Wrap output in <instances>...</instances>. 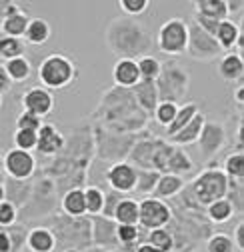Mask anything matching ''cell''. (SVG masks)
<instances>
[{"label": "cell", "mask_w": 244, "mask_h": 252, "mask_svg": "<svg viewBox=\"0 0 244 252\" xmlns=\"http://www.w3.org/2000/svg\"><path fill=\"white\" fill-rule=\"evenodd\" d=\"M232 96H234V100H236V104H238V106H242V104H244V84H242V82H238V84H236V90H234Z\"/></svg>", "instance_id": "cell-49"}, {"label": "cell", "mask_w": 244, "mask_h": 252, "mask_svg": "<svg viewBox=\"0 0 244 252\" xmlns=\"http://www.w3.org/2000/svg\"><path fill=\"white\" fill-rule=\"evenodd\" d=\"M22 110L36 114L38 118H46L54 110V94L46 90L44 86H30L20 98Z\"/></svg>", "instance_id": "cell-12"}, {"label": "cell", "mask_w": 244, "mask_h": 252, "mask_svg": "<svg viewBox=\"0 0 244 252\" xmlns=\"http://www.w3.org/2000/svg\"><path fill=\"white\" fill-rule=\"evenodd\" d=\"M102 190H104V208H102V214H100V216H104V218H110V220H112L114 210H116V204H118L122 198H124V194L110 190L108 186H106V188H102Z\"/></svg>", "instance_id": "cell-44"}, {"label": "cell", "mask_w": 244, "mask_h": 252, "mask_svg": "<svg viewBox=\"0 0 244 252\" xmlns=\"http://www.w3.org/2000/svg\"><path fill=\"white\" fill-rule=\"evenodd\" d=\"M26 52V42L22 38H12V36H4L0 34V58L4 62L16 56H24Z\"/></svg>", "instance_id": "cell-35"}, {"label": "cell", "mask_w": 244, "mask_h": 252, "mask_svg": "<svg viewBox=\"0 0 244 252\" xmlns=\"http://www.w3.org/2000/svg\"><path fill=\"white\" fill-rule=\"evenodd\" d=\"M204 214L210 222L214 224H226L228 220L234 216V206L228 198H220V200H214L212 204H208L204 208Z\"/></svg>", "instance_id": "cell-31"}, {"label": "cell", "mask_w": 244, "mask_h": 252, "mask_svg": "<svg viewBox=\"0 0 244 252\" xmlns=\"http://www.w3.org/2000/svg\"><path fill=\"white\" fill-rule=\"evenodd\" d=\"M2 156H4V154L0 152V182H4V176H6V174H4V164H2Z\"/></svg>", "instance_id": "cell-52"}, {"label": "cell", "mask_w": 244, "mask_h": 252, "mask_svg": "<svg viewBox=\"0 0 244 252\" xmlns=\"http://www.w3.org/2000/svg\"><path fill=\"white\" fill-rule=\"evenodd\" d=\"M26 248L30 252H56V238L48 226H34L26 232Z\"/></svg>", "instance_id": "cell-19"}, {"label": "cell", "mask_w": 244, "mask_h": 252, "mask_svg": "<svg viewBox=\"0 0 244 252\" xmlns=\"http://www.w3.org/2000/svg\"><path fill=\"white\" fill-rule=\"evenodd\" d=\"M188 24V44H186V52L190 56V60L194 62H212V60H218L224 52L218 46L216 38L204 32L202 28H198L192 20H186Z\"/></svg>", "instance_id": "cell-7"}, {"label": "cell", "mask_w": 244, "mask_h": 252, "mask_svg": "<svg viewBox=\"0 0 244 252\" xmlns=\"http://www.w3.org/2000/svg\"><path fill=\"white\" fill-rule=\"evenodd\" d=\"M242 34V26L240 22H234L230 18L226 20H220L218 22V28H216V32H214V38L218 42V46L222 48V52H232L236 48V42Z\"/></svg>", "instance_id": "cell-21"}, {"label": "cell", "mask_w": 244, "mask_h": 252, "mask_svg": "<svg viewBox=\"0 0 244 252\" xmlns=\"http://www.w3.org/2000/svg\"><path fill=\"white\" fill-rule=\"evenodd\" d=\"M222 172L228 180H242L244 178V152H232L224 158Z\"/></svg>", "instance_id": "cell-36"}, {"label": "cell", "mask_w": 244, "mask_h": 252, "mask_svg": "<svg viewBox=\"0 0 244 252\" xmlns=\"http://www.w3.org/2000/svg\"><path fill=\"white\" fill-rule=\"evenodd\" d=\"M118 8L122 10V16L136 18L150 8V0H118Z\"/></svg>", "instance_id": "cell-40"}, {"label": "cell", "mask_w": 244, "mask_h": 252, "mask_svg": "<svg viewBox=\"0 0 244 252\" xmlns=\"http://www.w3.org/2000/svg\"><path fill=\"white\" fill-rule=\"evenodd\" d=\"M144 242H148L150 246L158 248L160 252H172L174 250V234L170 232V228L148 230V234L144 236Z\"/></svg>", "instance_id": "cell-33"}, {"label": "cell", "mask_w": 244, "mask_h": 252, "mask_svg": "<svg viewBox=\"0 0 244 252\" xmlns=\"http://www.w3.org/2000/svg\"><path fill=\"white\" fill-rule=\"evenodd\" d=\"M112 220L116 224H138V200L124 196L116 204Z\"/></svg>", "instance_id": "cell-30"}, {"label": "cell", "mask_w": 244, "mask_h": 252, "mask_svg": "<svg viewBox=\"0 0 244 252\" xmlns=\"http://www.w3.org/2000/svg\"><path fill=\"white\" fill-rule=\"evenodd\" d=\"M28 14L18 2H10L6 8L4 18L0 20V34L12 36V38H22L24 30L28 26Z\"/></svg>", "instance_id": "cell-15"}, {"label": "cell", "mask_w": 244, "mask_h": 252, "mask_svg": "<svg viewBox=\"0 0 244 252\" xmlns=\"http://www.w3.org/2000/svg\"><path fill=\"white\" fill-rule=\"evenodd\" d=\"M134 252H160V250H158V248H154V246H150L148 242H144V240H142V242L136 246V250H134Z\"/></svg>", "instance_id": "cell-50"}, {"label": "cell", "mask_w": 244, "mask_h": 252, "mask_svg": "<svg viewBox=\"0 0 244 252\" xmlns=\"http://www.w3.org/2000/svg\"><path fill=\"white\" fill-rule=\"evenodd\" d=\"M62 252H80V250H76V248H66V250H62Z\"/></svg>", "instance_id": "cell-54"}, {"label": "cell", "mask_w": 244, "mask_h": 252, "mask_svg": "<svg viewBox=\"0 0 244 252\" xmlns=\"http://www.w3.org/2000/svg\"><path fill=\"white\" fill-rule=\"evenodd\" d=\"M176 112H178V104H174V102H166V100H160V102L156 104L154 112H152V118H154V122H158L160 126H164V128H166V126L174 120Z\"/></svg>", "instance_id": "cell-39"}, {"label": "cell", "mask_w": 244, "mask_h": 252, "mask_svg": "<svg viewBox=\"0 0 244 252\" xmlns=\"http://www.w3.org/2000/svg\"><path fill=\"white\" fill-rule=\"evenodd\" d=\"M158 100L178 104L188 94L190 88V72L178 60H168L162 64L158 78L154 80Z\"/></svg>", "instance_id": "cell-4"}, {"label": "cell", "mask_w": 244, "mask_h": 252, "mask_svg": "<svg viewBox=\"0 0 244 252\" xmlns=\"http://www.w3.org/2000/svg\"><path fill=\"white\" fill-rule=\"evenodd\" d=\"M10 88H12V82H10V78H8L6 70H4V64H0V96L6 94V92H10Z\"/></svg>", "instance_id": "cell-47"}, {"label": "cell", "mask_w": 244, "mask_h": 252, "mask_svg": "<svg viewBox=\"0 0 244 252\" xmlns=\"http://www.w3.org/2000/svg\"><path fill=\"white\" fill-rule=\"evenodd\" d=\"M198 150L204 156V160H212L226 144V128L222 122L206 120L202 126V132L198 136Z\"/></svg>", "instance_id": "cell-10"}, {"label": "cell", "mask_w": 244, "mask_h": 252, "mask_svg": "<svg viewBox=\"0 0 244 252\" xmlns=\"http://www.w3.org/2000/svg\"><path fill=\"white\" fill-rule=\"evenodd\" d=\"M12 140H14V148L32 152V150H36L38 134H36V130H14Z\"/></svg>", "instance_id": "cell-41"}, {"label": "cell", "mask_w": 244, "mask_h": 252, "mask_svg": "<svg viewBox=\"0 0 244 252\" xmlns=\"http://www.w3.org/2000/svg\"><path fill=\"white\" fill-rule=\"evenodd\" d=\"M192 170H194L192 158H190V156H188L184 150H182V148L174 146L170 158H168V164H166L164 174H176V176L184 178V174H188V172H192Z\"/></svg>", "instance_id": "cell-29"}, {"label": "cell", "mask_w": 244, "mask_h": 252, "mask_svg": "<svg viewBox=\"0 0 244 252\" xmlns=\"http://www.w3.org/2000/svg\"><path fill=\"white\" fill-rule=\"evenodd\" d=\"M136 66H138V74H140V80H150L154 82L160 74V68H162V62L156 58V56H142L136 60Z\"/></svg>", "instance_id": "cell-34"}, {"label": "cell", "mask_w": 244, "mask_h": 252, "mask_svg": "<svg viewBox=\"0 0 244 252\" xmlns=\"http://www.w3.org/2000/svg\"><path fill=\"white\" fill-rule=\"evenodd\" d=\"M112 80H114V86H118V88L132 90L140 82L136 60H126V58L116 60L112 66Z\"/></svg>", "instance_id": "cell-16"}, {"label": "cell", "mask_w": 244, "mask_h": 252, "mask_svg": "<svg viewBox=\"0 0 244 252\" xmlns=\"http://www.w3.org/2000/svg\"><path fill=\"white\" fill-rule=\"evenodd\" d=\"M8 4H10V0H0V20L4 18V14H6V8H8Z\"/></svg>", "instance_id": "cell-51"}, {"label": "cell", "mask_w": 244, "mask_h": 252, "mask_svg": "<svg viewBox=\"0 0 244 252\" xmlns=\"http://www.w3.org/2000/svg\"><path fill=\"white\" fill-rule=\"evenodd\" d=\"M0 252H14L8 228H0Z\"/></svg>", "instance_id": "cell-46"}, {"label": "cell", "mask_w": 244, "mask_h": 252, "mask_svg": "<svg viewBox=\"0 0 244 252\" xmlns=\"http://www.w3.org/2000/svg\"><path fill=\"white\" fill-rule=\"evenodd\" d=\"M198 112H200L198 102H184V104H178V112H176L174 120L164 128L166 136L170 138V136H174L178 130H182V128H184V126H186Z\"/></svg>", "instance_id": "cell-27"}, {"label": "cell", "mask_w": 244, "mask_h": 252, "mask_svg": "<svg viewBox=\"0 0 244 252\" xmlns=\"http://www.w3.org/2000/svg\"><path fill=\"white\" fill-rule=\"evenodd\" d=\"M132 96H134L138 108H140L148 118H152V112H154L156 104L160 102V100H158V92H156V84L150 82V80H140V82L132 88Z\"/></svg>", "instance_id": "cell-18"}, {"label": "cell", "mask_w": 244, "mask_h": 252, "mask_svg": "<svg viewBox=\"0 0 244 252\" xmlns=\"http://www.w3.org/2000/svg\"><path fill=\"white\" fill-rule=\"evenodd\" d=\"M160 178V172L156 170H138L136 168V188L134 192H140L144 196H150L152 190H154V186Z\"/></svg>", "instance_id": "cell-37"}, {"label": "cell", "mask_w": 244, "mask_h": 252, "mask_svg": "<svg viewBox=\"0 0 244 252\" xmlns=\"http://www.w3.org/2000/svg\"><path fill=\"white\" fill-rule=\"evenodd\" d=\"M0 108H2V96H0Z\"/></svg>", "instance_id": "cell-55"}, {"label": "cell", "mask_w": 244, "mask_h": 252, "mask_svg": "<svg viewBox=\"0 0 244 252\" xmlns=\"http://www.w3.org/2000/svg\"><path fill=\"white\" fill-rule=\"evenodd\" d=\"M232 236H234V238H232L234 248H236L238 252H242V250H244V222H242V220H238V224H236Z\"/></svg>", "instance_id": "cell-45"}, {"label": "cell", "mask_w": 244, "mask_h": 252, "mask_svg": "<svg viewBox=\"0 0 244 252\" xmlns=\"http://www.w3.org/2000/svg\"><path fill=\"white\" fill-rule=\"evenodd\" d=\"M94 116L102 118V128L116 134H134L136 130H142L148 122V116L138 108L132 96V90L118 86L102 94Z\"/></svg>", "instance_id": "cell-2"}, {"label": "cell", "mask_w": 244, "mask_h": 252, "mask_svg": "<svg viewBox=\"0 0 244 252\" xmlns=\"http://www.w3.org/2000/svg\"><path fill=\"white\" fill-rule=\"evenodd\" d=\"M204 122H206V114L200 110L184 128L182 130H178L174 136H170L168 138V142L172 144V146H178V148H182V146H190V144H196V140H198V136H200V132H202V126H204Z\"/></svg>", "instance_id": "cell-20"}, {"label": "cell", "mask_w": 244, "mask_h": 252, "mask_svg": "<svg viewBox=\"0 0 244 252\" xmlns=\"http://www.w3.org/2000/svg\"><path fill=\"white\" fill-rule=\"evenodd\" d=\"M188 190H190L194 202L200 208H206L208 204H212L214 200L226 198L228 176L222 172V168H204L188 184Z\"/></svg>", "instance_id": "cell-5"}, {"label": "cell", "mask_w": 244, "mask_h": 252, "mask_svg": "<svg viewBox=\"0 0 244 252\" xmlns=\"http://www.w3.org/2000/svg\"><path fill=\"white\" fill-rule=\"evenodd\" d=\"M18 222V208L10 200L0 202V228H10Z\"/></svg>", "instance_id": "cell-42"}, {"label": "cell", "mask_w": 244, "mask_h": 252, "mask_svg": "<svg viewBox=\"0 0 244 252\" xmlns=\"http://www.w3.org/2000/svg\"><path fill=\"white\" fill-rule=\"evenodd\" d=\"M42 118H38L36 114H30L26 110H22L16 118V130H38L42 126Z\"/></svg>", "instance_id": "cell-43"}, {"label": "cell", "mask_w": 244, "mask_h": 252, "mask_svg": "<svg viewBox=\"0 0 244 252\" xmlns=\"http://www.w3.org/2000/svg\"><path fill=\"white\" fill-rule=\"evenodd\" d=\"M2 164H4V174L10 180H18V182H26L34 176L36 172V158L32 152H26L20 148H10L4 152L2 156Z\"/></svg>", "instance_id": "cell-9"}, {"label": "cell", "mask_w": 244, "mask_h": 252, "mask_svg": "<svg viewBox=\"0 0 244 252\" xmlns=\"http://www.w3.org/2000/svg\"><path fill=\"white\" fill-rule=\"evenodd\" d=\"M186 186V180L182 176H176V174H160L154 190H152L150 196L154 198H160V200H168V198H176L182 188Z\"/></svg>", "instance_id": "cell-22"}, {"label": "cell", "mask_w": 244, "mask_h": 252, "mask_svg": "<svg viewBox=\"0 0 244 252\" xmlns=\"http://www.w3.org/2000/svg\"><path fill=\"white\" fill-rule=\"evenodd\" d=\"M206 252H234L232 236L226 232H212L206 238Z\"/></svg>", "instance_id": "cell-38"}, {"label": "cell", "mask_w": 244, "mask_h": 252, "mask_svg": "<svg viewBox=\"0 0 244 252\" xmlns=\"http://www.w3.org/2000/svg\"><path fill=\"white\" fill-rule=\"evenodd\" d=\"M104 180L110 190L120 192V194H130L136 188V168L126 160L114 162L106 168Z\"/></svg>", "instance_id": "cell-11"}, {"label": "cell", "mask_w": 244, "mask_h": 252, "mask_svg": "<svg viewBox=\"0 0 244 252\" xmlns=\"http://www.w3.org/2000/svg\"><path fill=\"white\" fill-rule=\"evenodd\" d=\"M106 252H120V250H106Z\"/></svg>", "instance_id": "cell-56"}, {"label": "cell", "mask_w": 244, "mask_h": 252, "mask_svg": "<svg viewBox=\"0 0 244 252\" xmlns=\"http://www.w3.org/2000/svg\"><path fill=\"white\" fill-rule=\"evenodd\" d=\"M116 242L120 252H134L140 240L138 224H116Z\"/></svg>", "instance_id": "cell-26"}, {"label": "cell", "mask_w": 244, "mask_h": 252, "mask_svg": "<svg viewBox=\"0 0 244 252\" xmlns=\"http://www.w3.org/2000/svg\"><path fill=\"white\" fill-rule=\"evenodd\" d=\"M192 8H194V14L206 16L212 20H226L228 18L226 0H194Z\"/></svg>", "instance_id": "cell-25"}, {"label": "cell", "mask_w": 244, "mask_h": 252, "mask_svg": "<svg viewBox=\"0 0 244 252\" xmlns=\"http://www.w3.org/2000/svg\"><path fill=\"white\" fill-rule=\"evenodd\" d=\"M6 200V190H4V182H0V202Z\"/></svg>", "instance_id": "cell-53"}, {"label": "cell", "mask_w": 244, "mask_h": 252, "mask_svg": "<svg viewBox=\"0 0 244 252\" xmlns=\"http://www.w3.org/2000/svg\"><path fill=\"white\" fill-rule=\"evenodd\" d=\"M156 48L166 54V56H182L186 52V44H188V24L184 18H168L166 22L160 24L156 38H154Z\"/></svg>", "instance_id": "cell-6"}, {"label": "cell", "mask_w": 244, "mask_h": 252, "mask_svg": "<svg viewBox=\"0 0 244 252\" xmlns=\"http://www.w3.org/2000/svg\"><path fill=\"white\" fill-rule=\"evenodd\" d=\"M218 74L226 82H242L244 76V58L240 52H224L218 58Z\"/></svg>", "instance_id": "cell-17"}, {"label": "cell", "mask_w": 244, "mask_h": 252, "mask_svg": "<svg viewBox=\"0 0 244 252\" xmlns=\"http://www.w3.org/2000/svg\"><path fill=\"white\" fill-rule=\"evenodd\" d=\"M90 238L92 246L106 250H118L116 242V222L104 216H90Z\"/></svg>", "instance_id": "cell-13"}, {"label": "cell", "mask_w": 244, "mask_h": 252, "mask_svg": "<svg viewBox=\"0 0 244 252\" xmlns=\"http://www.w3.org/2000/svg\"><path fill=\"white\" fill-rule=\"evenodd\" d=\"M172 220V206L166 200L144 196L138 202V226L144 230L166 228Z\"/></svg>", "instance_id": "cell-8"}, {"label": "cell", "mask_w": 244, "mask_h": 252, "mask_svg": "<svg viewBox=\"0 0 244 252\" xmlns=\"http://www.w3.org/2000/svg\"><path fill=\"white\" fill-rule=\"evenodd\" d=\"M84 190V204H86V214L88 216H100L104 208V190L100 186L90 184Z\"/></svg>", "instance_id": "cell-32"}, {"label": "cell", "mask_w": 244, "mask_h": 252, "mask_svg": "<svg viewBox=\"0 0 244 252\" xmlns=\"http://www.w3.org/2000/svg\"><path fill=\"white\" fill-rule=\"evenodd\" d=\"M104 44L118 60H138L148 56L154 48V36L150 28L138 18L116 16L106 24Z\"/></svg>", "instance_id": "cell-1"}, {"label": "cell", "mask_w": 244, "mask_h": 252, "mask_svg": "<svg viewBox=\"0 0 244 252\" xmlns=\"http://www.w3.org/2000/svg\"><path fill=\"white\" fill-rule=\"evenodd\" d=\"M78 62L76 58L62 54V52H52L44 56L38 64V80L40 86L46 90H64L70 84L78 80Z\"/></svg>", "instance_id": "cell-3"}, {"label": "cell", "mask_w": 244, "mask_h": 252, "mask_svg": "<svg viewBox=\"0 0 244 252\" xmlns=\"http://www.w3.org/2000/svg\"><path fill=\"white\" fill-rule=\"evenodd\" d=\"M38 140H36V152L44 154V156H54L60 154L66 146V136L60 132L54 124H42L36 130Z\"/></svg>", "instance_id": "cell-14"}, {"label": "cell", "mask_w": 244, "mask_h": 252, "mask_svg": "<svg viewBox=\"0 0 244 252\" xmlns=\"http://www.w3.org/2000/svg\"><path fill=\"white\" fill-rule=\"evenodd\" d=\"M52 36V28H50V22L44 20V18H30L28 20V26L24 30V36L22 40L28 42V44H34V46H42L50 40Z\"/></svg>", "instance_id": "cell-23"}, {"label": "cell", "mask_w": 244, "mask_h": 252, "mask_svg": "<svg viewBox=\"0 0 244 252\" xmlns=\"http://www.w3.org/2000/svg\"><path fill=\"white\" fill-rule=\"evenodd\" d=\"M4 70L10 78L12 84H22L30 78V74H32V64H30V60L24 56H16V58H10L4 62Z\"/></svg>", "instance_id": "cell-28"}, {"label": "cell", "mask_w": 244, "mask_h": 252, "mask_svg": "<svg viewBox=\"0 0 244 252\" xmlns=\"http://www.w3.org/2000/svg\"><path fill=\"white\" fill-rule=\"evenodd\" d=\"M60 208H62L64 216L84 218L86 204H84V190L82 188H68V190L62 194V198H60Z\"/></svg>", "instance_id": "cell-24"}, {"label": "cell", "mask_w": 244, "mask_h": 252, "mask_svg": "<svg viewBox=\"0 0 244 252\" xmlns=\"http://www.w3.org/2000/svg\"><path fill=\"white\" fill-rule=\"evenodd\" d=\"M226 8H228V16L230 14H234V10L242 16V10H244V2H242V0H236V2H234V0H226Z\"/></svg>", "instance_id": "cell-48"}]
</instances>
